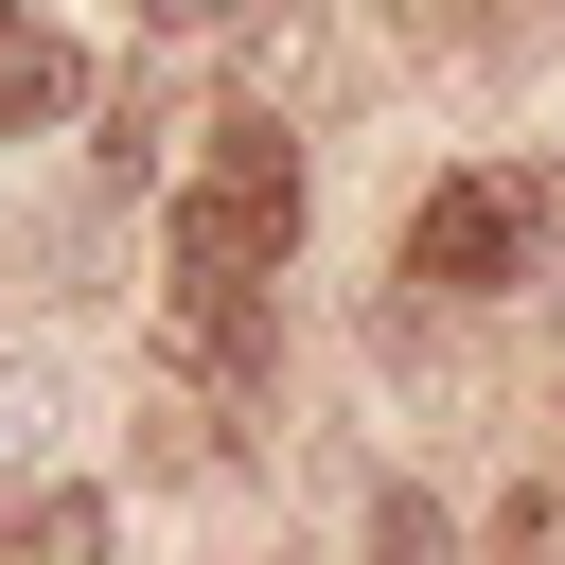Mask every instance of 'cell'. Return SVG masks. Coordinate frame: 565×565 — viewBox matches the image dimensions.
<instances>
[{"label": "cell", "instance_id": "cell-3", "mask_svg": "<svg viewBox=\"0 0 565 565\" xmlns=\"http://www.w3.org/2000/svg\"><path fill=\"white\" fill-rule=\"evenodd\" d=\"M88 106V53L53 35V18H0V141H35V124H71Z\"/></svg>", "mask_w": 565, "mask_h": 565}, {"label": "cell", "instance_id": "cell-2", "mask_svg": "<svg viewBox=\"0 0 565 565\" xmlns=\"http://www.w3.org/2000/svg\"><path fill=\"white\" fill-rule=\"evenodd\" d=\"M530 230H547L530 177H424V194H406V282H424V300H494V282L530 265Z\"/></svg>", "mask_w": 565, "mask_h": 565}, {"label": "cell", "instance_id": "cell-5", "mask_svg": "<svg viewBox=\"0 0 565 565\" xmlns=\"http://www.w3.org/2000/svg\"><path fill=\"white\" fill-rule=\"evenodd\" d=\"M0 565H106V494H18V530H0Z\"/></svg>", "mask_w": 565, "mask_h": 565}, {"label": "cell", "instance_id": "cell-1", "mask_svg": "<svg viewBox=\"0 0 565 565\" xmlns=\"http://www.w3.org/2000/svg\"><path fill=\"white\" fill-rule=\"evenodd\" d=\"M282 247H300V141L265 106H230L177 177V282H265Z\"/></svg>", "mask_w": 565, "mask_h": 565}, {"label": "cell", "instance_id": "cell-8", "mask_svg": "<svg viewBox=\"0 0 565 565\" xmlns=\"http://www.w3.org/2000/svg\"><path fill=\"white\" fill-rule=\"evenodd\" d=\"M141 18H159V35H212V18H247V0H141Z\"/></svg>", "mask_w": 565, "mask_h": 565}, {"label": "cell", "instance_id": "cell-7", "mask_svg": "<svg viewBox=\"0 0 565 565\" xmlns=\"http://www.w3.org/2000/svg\"><path fill=\"white\" fill-rule=\"evenodd\" d=\"M494 565H565V494H512L494 512Z\"/></svg>", "mask_w": 565, "mask_h": 565}, {"label": "cell", "instance_id": "cell-6", "mask_svg": "<svg viewBox=\"0 0 565 565\" xmlns=\"http://www.w3.org/2000/svg\"><path fill=\"white\" fill-rule=\"evenodd\" d=\"M371 565H459V530H441V512L388 477V494H371Z\"/></svg>", "mask_w": 565, "mask_h": 565}, {"label": "cell", "instance_id": "cell-4", "mask_svg": "<svg viewBox=\"0 0 565 565\" xmlns=\"http://www.w3.org/2000/svg\"><path fill=\"white\" fill-rule=\"evenodd\" d=\"M177 353L194 371H265V282H177Z\"/></svg>", "mask_w": 565, "mask_h": 565}]
</instances>
